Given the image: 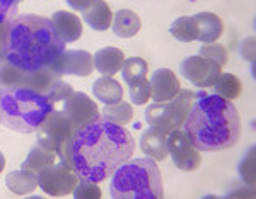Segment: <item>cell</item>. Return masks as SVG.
<instances>
[{"label":"cell","mask_w":256,"mask_h":199,"mask_svg":"<svg viewBox=\"0 0 256 199\" xmlns=\"http://www.w3.org/2000/svg\"><path fill=\"white\" fill-rule=\"evenodd\" d=\"M111 26H113L111 29H113V32L118 38H134L142 27V19L134 10L122 9L114 14Z\"/></svg>","instance_id":"ffe728a7"},{"label":"cell","mask_w":256,"mask_h":199,"mask_svg":"<svg viewBox=\"0 0 256 199\" xmlns=\"http://www.w3.org/2000/svg\"><path fill=\"white\" fill-rule=\"evenodd\" d=\"M195 99H196V92H192V90H186V89H181L180 92H178L174 97L168 102L176 130L183 128V123H184V119H186V114H188V111L192 109Z\"/></svg>","instance_id":"603a6c76"},{"label":"cell","mask_w":256,"mask_h":199,"mask_svg":"<svg viewBox=\"0 0 256 199\" xmlns=\"http://www.w3.org/2000/svg\"><path fill=\"white\" fill-rule=\"evenodd\" d=\"M200 56L204 58H208V60L216 61L220 66H224L227 63V58H229V53H227V48L222 46L218 43H207L200 48Z\"/></svg>","instance_id":"1f68e13d"},{"label":"cell","mask_w":256,"mask_h":199,"mask_svg":"<svg viewBox=\"0 0 256 199\" xmlns=\"http://www.w3.org/2000/svg\"><path fill=\"white\" fill-rule=\"evenodd\" d=\"M146 119L148 126L158 128V130L166 133V135L176 130L168 102H154V104L148 106L146 109Z\"/></svg>","instance_id":"7402d4cb"},{"label":"cell","mask_w":256,"mask_h":199,"mask_svg":"<svg viewBox=\"0 0 256 199\" xmlns=\"http://www.w3.org/2000/svg\"><path fill=\"white\" fill-rule=\"evenodd\" d=\"M79 181L80 179L74 172V169L62 160L44 167L38 174V186L41 188V191H44L48 196L55 198L72 194L76 186L79 184Z\"/></svg>","instance_id":"52a82bcc"},{"label":"cell","mask_w":256,"mask_h":199,"mask_svg":"<svg viewBox=\"0 0 256 199\" xmlns=\"http://www.w3.org/2000/svg\"><path fill=\"white\" fill-rule=\"evenodd\" d=\"M128 87H130V99L134 104H137V106L147 104L148 99H150V95H152L150 80H147V77L138 82H135V84L128 85Z\"/></svg>","instance_id":"4dcf8cb0"},{"label":"cell","mask_w":256,"mask_h":199,"mask_svg":"<svg viewBox=\"0 0 256 199\" xmlns=\"http://www.w3.org/2000/svg\"><path fill=\"white\" fill-rule=\"evenodd\" d=\"M135 140L125 126L98 119L74 133L65 148L64 162L79 179L102 182L132 159Z\"/></svg>","instance_id":"6da1fadb"},{"label":"cell","mask_w":256,"mask_h":199,"mask_svg":"<svg viewBox=\"0 0 256 199\" xmlns=\"http://www.w3.org/2000/svg\"><path fill=\"white\" fill-rule=\"evenodd\" d=\"M72 94H74L72 85L67 84V82H64L60 78V80L55 82V84L52 85V89L46 92V97H48V101L52 102L53 109H58V107L62 106V102H64L65 99H67L68 95H72Z\"/></svg>","instance_id":"f546056e"},{"label":"cell","mask_w":256,"mask_h":199,"mask_svg":"<svg viewBox=\"0 0 256 199\" xmlns=\"http://www.w3.org/2000/svg\"><path fill=\"white\" fill-rule=\"evenodd\" d=\"M140 150H142L148 159L156 162L166 160L169 155L168 150V135L154 126H148L146 131L142 133L140 138Z\"/></svg>","instance_id":"5bb4252c"},{"label":"cell","mask_w":256,"mask_h":199,"mask_svg":"<svg viewBox=\"0 0 256 199\" xmlns=\"http://www.w3.org/2000/svg\"><path fill=\"white\" fill-rule=\"evenodd\" d=\"M7 29H9V20L4 22L0 26V66L6 63V56H4V39H6V34H7Z\"/></svg>","instance_id":"8d00e7d4"},{"label":"cell","mask_w":256,"mask_h":199,"mask_svg":"<svg viewBox=\"0 0 256 199\" xmlns=\"http://www.w3.org/2000/svg\"><path fill=\"white\" fill-rule=\"evenodd\" d=\"M4 167H6V157H4V153L0 152V172L4 171Z\"/></svg>","instance_id":"74e56055"},{"label":"cell","mask_w":256,"mask_h":199,"mask_svg":"<svg viewBox=\"0 0 256 199\" xmlns=\"http://www.w3.org/2000/svg\"><path fill=\"white\" fill-rule=\"evenodd\" d=\"M36 133H38V143L48 150L55 152L58 159L64 162L65 148L76 133L67 116L60 109H52V113L44 118V121L38 126Z\"/></svg>","instance_id":"8992f818"},{"label":"cell","mask_w":256,"mask_h":199,"mask_svg":"<svg viewBox=\"0 0 256 199\" xmlns=\"http://www.w3.org/2000/svg\"><path fill=\"white\" fill-rule=\"evenodd\" d=\"M94 58V68L99 73H102L104 77H113L122 70V65L125 61V55L120 48L114 46H106L102 49L96 51Z\"/></svg>","instance_id":"2e32d148"},{"label":"cell","mask_w":256,"mask_h":199,"mask_svg":"<svg viewBox=\"0 0 256 199\" xmlns=\"http://www.w3.org/2000/svg\"><path fill=\"white\" fill-rule=\"evenodd\" d=\"M110 196L114 199H160L162 176L152 159H135L122 164L111 174Z\"/></svg>","instance_id":"5b68a950"},{"label":"cell","mask_w":256,"mask_h":199,"mask_svg":"<svg viewBox=\"0 0 256 199\" xmlns=\"http://www.w3.org/2000/svg\"><path fill=\"white\" fill-rule=\"evenodd\" d=\"M92 94L104 104H116L123 101V87L113 77L102 75L101 78H96L92 84Z\"/></svg>","instance_id":"44dd1931"},{"label":"cell","mask_w":256,"mask_h":199,"mask_svg":"<svg viewBox=\"0 0 256 199\" xmlns=\"http://www.w3.org/2000/svg\"><path fill=\"white\" fill-rule=\"evenodd\" d=\"M6 184L14 194L24 196V194H31L32 191H36V188H38V177L24 171V169H20V171L10 172L6 177Z\"/></svg>","instance_id":"cb8c5ba5"},{"label":"cell","mask_w":256,"mask_h":199,"mask_svg":"<svg viewBox=\"0 0 256 199\" xmlns=\"http://www.w3.org/2000/svg\"><path fill=\"white\" fill-rule=\"evenodd\" d=\"M239 174H241V179L250 186L254 184V148H251L250 153L244 157V160L241 162Z\"/></svg>","instance_id":"836d02e7"},{"label":"cell","mask_w":256,"mask_h":199,"mask_svg":"<svg viewBox=\"0 0 256 199\" xmlns=\"http://www.w3.org/2000/svg\"><path fill=\"white\" fill-rule=\"evenodd\" d=\"M56 160H60V159L55 152L48 150V148H44L43 145L36 143L30 150V153H28L26 160H24V164H22V169L30 174H32V176L38 177V174L43 171L44 167L55 164Z\"/></svg>","instance_id":"d6986e66"},{"label":"cell","mask_w":256,"mask_h":199,"mask_svg":"<svg viewBox=\"0 0 256 199\" xmlns=\"http://www.w3.org/2000/svg\"><path fill=\"white\" fill-rule=\"evenodd\" d=\"M68 3L70 9L74 10H79V12H84L86 9H89L96 0H65Z\"/></svg>","instance_id":"d590c367"},{"label":"cell","mask_w":256,"mask_h":199,"mask_svg":"<svg viewBox=\"0 0 256 199\" xmlns=\"http://www.w3.org/2000/svg\"><path fill=\"white\" fill-rule=\"evenodd\" d=\"M196 24V41H202L204 44L214 43L224 34V22L214 12H198L193 15Z\"/></svg>","instance_id":"9a60e30c"},{"label":"cell","mask_w":256,"mask_h":199,"mask_svg":"<svg viewBox=\"0 0 256 199\" xmlns=\"http://www.w3.org/2000/svg\"><path fill=\"white\" fill-rule=\"evenodd\" d=\"M55 34L62 43H74L82 36V20L76 14L67 10H56L50 17Z\"/></svg>","instance_id":"4fadbf2b"},{"label":"cell","mask_w":256,"mask_h":199,"mask_svg":"<svg viewBox=\"0 0 256 199\" xmlns=\"http://www.w3.org/2000/svg\"><path fill=\"white\" fill-rule=\"evenodd\" d=\"M58 109L68 118V121L72 123L74 130H79V128L86 126V124L98 121L101 119V113H99V107L96 101L89 97L84 92H76L74 90L72 95H68Z\"/></svg>","instance_id":"ba28073f"},{"label":"cell","mask_w":256,"mask_h":199,"mask_svg":"<svg viewBox=\"0 0 256 199\" xmlns=\"http://www.w3.org/2000/svg\"><path fill=\"white\" fill-rule=\"evenodd\" d=\"M150 89L156 102H169L181 90L176 73L169 68H159L150 77Z\"/></svg>","instance_id":"7c38bea8"},{"label":"cell","mask_w":256,"mask_h":199,"mask_svg":"<svg viewBox=\"0 0 256 199\" xmlns=\"http://www.w3.org/2000/svg\"><path fill=\"white\" fill-rule=\"evenodd\" d=\"M183 131L196 150H226L234 147L241 136V118L230 101L217 94L198 92L183 123Z\"/></svg>","instance_id":"7a4b0ae2"},{"label":"cell","mask_w":256,"mask_h":199,"mask_svg":"<svg viewBox=\"0 0 256 199\" xmlns=\"http://www.w3.org/2000/svg\"><path fill=\"white\" fill-rule=\"evenodd\" d=\"M82 14H84V20L88 22V26L92 27L94 31H108L111 24H113V12H111L110 5L104 0H96Z\"/></svg>","instance_id":"ac0fdd59"},{"label":"cell","mask_w":256,"mask_h":199,"mask_svg":"<svg viewBox=\"0 0 256 199\" xmlns=\"http://www.w3.org/2000/svg\"><path fill=\"white\" fill-rule=\"evenodd\" d=\"M169 32L171 36L181 43H192V41H196V24L195 19L190 17V15H183V17H178L174 22L169 27Z\"/></svg>","instance_id":"4316f807"},{"label":"cell","mask_w":256,"mask_h":199,"mask_svg":"<svg viewBox=\"0 0 256 199\" xmlns=\"http://www.w3.org/2000/svg\"><path fill=\"white\" fill-rule=\"evenodd\" d=\"M62 75L55 72L52 66H46V68H40V70H31V72H24L22 82H20V87H28L31 90H36L40 94H44L55 82H58Z\"/></svg>","instance_id":"e0dca14e"},{"label":"cell","mask_w":256,"mask_h":199,"mask_svg":"<svg viewBox=\"0 0 256 199\" xmlns=\"http://www.w3.org/2000/svg\"><path fill=\"white\" fill-rule=\"evenodd\" d=\"M212 87L217 95L227 99V101H234V99L241 97L242 94L241 80L236 75H232V73H220Z\"/></svg>","instance_id":"484cf974"},{"label":"cell","mask_w":256,"mask_h":199,"mask_svg":"<svg viewBox=\"0 0 256 199\" xmlns=\"http://www.w3.org/2000/svg\"><path fill=\"white\" fill-rule=\"evenodd\" d=\"M74 196L77 199H84V198H90V199H96V198H101L102 193L101 189L96 186V182L92 181H86V179H80L79 184L76 186L74 189Z\"/></svg>","instance_id":"d6a6232c"},{"label":"cell","mask_w":256,"mask_h":199,"mask_svg":"<svg viewBox=\"0 0 256 199\" xmlns=\"http://www.w3.org/2000/svg\"><path fill=\"white\" fill-rule=\"evenodd\" d=\"M53 106L44 94L28 87L0 89V124L18 133H34Z\"/></svg>","instance_id":"277c9868"},{"label":"cell","mask_w":256,"mask_h":199,"mask_svg":"<svg viewBox=\"0 0 256 199\" xmlns=\"http://www.w3.org/2000/svg\"><path fill=\"white\" fill-rule=\"evenodd\" d=\"M65 51V43L56 38L52 20L36 14H19L9 20L4 56L9 63L31 72L52 66Z\"/></svg>","instance_id":"3957f363"},{"label":"cell","mask_w":256,"mask_h":199,"mask_svg":"<svg viewBox=\"0 0 256 199\" xmlns=\"http://www.w3.org/2000/svg\"><path fill=\"white\" fill-rule=\"evenodd\" d=\"M180 72L193 85L202 87V89H208L222 73V66L216 63V61L208 60V58L196 55L184 58L180 65Z\"/></svg>","instance_id":"30bf717a"},{"label":"cell","mask_w":256,"mask_h":199,"mask_svg":"<svg viewBox=\"0 0 256 199\" xmlns=\"http://www.w3.org/2000/svg\"><path fill=\"white\" fill-rule=\"evenodd\" d=\"M19 12V0H0V26L14 19Z\"/></svg>","instance_id":"e575fe53"},{"label":"cell","mask_w":256,"mask_h":199,"mask_svg":"<svg viewBox=\"0 0 256 199\" xmlns=\"http://www.w3.org/2000/svg\"><path fill=\"white\" fill-rule=\"evenodd\" d=\"M147 73H148V65L144 58H137V56L128 58V60L123 61V65H122L123 82H126L128 85L146 78Z\"/></svg>","instance_id":"83f0119b"},{"label":"cell","mask_w":256,"mask_h":199,"mask_svg":"<svg viewBox=\"0 0 256 199\" xmlns=\"http://www.w3.org/2000/svg\"><path fill=\"white\" fill-rule=\"evenodd\" d=\"M24 72L26 70L6 61V63L0 66V89H6V87H20Z\"/></svg>","instance_id":"f1b7e54d"},{"label":"cell","mask_w":256,"mask_h":199,"mask_svg":"<svg viewBox=\"0 0 256 199\" xmlns=\"http://www.w3.org/2000/svg\"><path fill=\"white\" fill-rule=\"evenodd\" d=\"M52 68L58 75L89 77L94 72V58L86 49H65L53 61Z\"/></svg>","instance_id":"8fae6325"},{"label":"cell","mask_w":256,"mask_h":199,"mask_svg":"<svg viewBox=\"0 0 256 199\" xmlns=\"http://www.w3.org/2000/svg\"><path fill=\"white\" fill-rule=\"evenodd\" d=\"M168 150L171 155L172 162L180 171L183 172H193L200 167L202 157L200 150H196L188 140L186 133L183 130H174L168 135Z\"/></svg>","instance_id":"9c48e42d"},{"label":"cell","mask_w":256,"mask_h":199,"mask_svg":"<svg viewBox=\"0 0 256 199\" xmlns=\"http://www.w3.org/2000/svg\"><path fill=\"white\" fill-rule=\"evenodd\" d=\"M101 118L118 126H126L134 119V109H132V104L125 101H120L116 104H106L101 111Z\"/></svg>","instance_id":"d4e9b609"}]
</instances>
